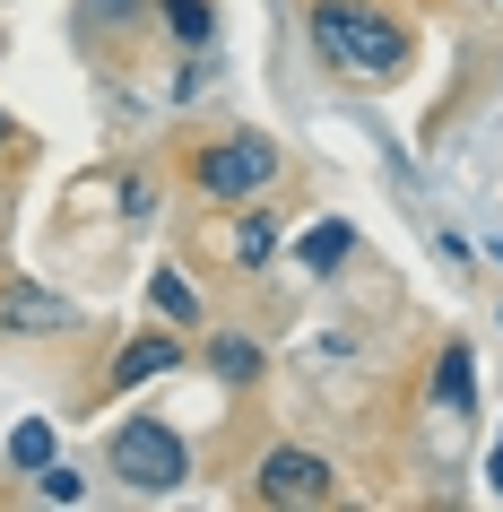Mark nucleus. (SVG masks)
<instances>
[{
  "instance_id": "f8f14e48",
  "label": "nucleus",
  "mask_w": 503,
  "mask_h": 512,
  "mask_svg": "<svg viewBox=\"0 0 503 512\" xmlns=\"http://www.w3.org/2000/svg\"><path fill=\"white\" fill-rule=\"evenodd\" d=\"M157 9V27L183 44V53H209V35H217V0H148Z\"/></svg>"
},
{
  "instance_id": "dca6fc26",
  "label": "nucleus",
  "mask_w": 503,
  "mask_h": 512,
  "mask_svg": "<svg viewBox=\"0 0 503 512\" xmlns=\"http://www.w3.org/2000/svg\"><path fill=\"white\" fill-rule=\"evenodd\" d=\"M0 148H18V157H27V139H18V122H9V113H0Z\"/></svg>"
},
{
  "instance_id": "2eb2a0df",
  "label": "nucleus",
  "mask_w": 503,
  "mask_h": 512,
  "mask_svg": "<svg viewBox=\"0 0 503 512\" xmlns=\"http://www.w3.org/2000/svg\"><path fill=\"white\" fill-rule=\"evenodd\" d=\"M486 486H495V495H503V434H495V443H486Z\"/></svg>"
},
{
  "instance_id": "9d476101",
  "label": "nucleus",
  "mask_w": 503,
  "mask_h": 512,
  "mask_svg": "<svg viewBox=\"0 0 503 512\" xmlns=\"http://www.w3.org/2000/svg\"><path fill=\"white\" fill-rule=\"evenodd\" d=\"M356 226H347V217H321V226H304V235H295V270L304 278H330V270H347V261H356Z\"/></svg>"
},
{
  "instance_id": "7ed1b4c3",
  "label": "nucleus",
  "mask_w": 503,
  "mask_h": 512,
  "mask_svg": "<svg viewBox=\"0 0 503 512\" xmlns=\"http://www.w3.org/2000/svg\"><path fill=\"white\" fill-rule=\"evenodd\" d=\"M105 478L122 495H183L191 478V443L183 426H165V417H122L105 434Z\"/></svg>"
},
{
  "instance_id": "f03ea898",
  "label": "nucleus",
  "mask_w": 503,
  "mask_h": 512,
  "mask_svg": "<svg viewBox=\"0 0 503 512\" xmlns=\"http://www.w3.org/2000/svg\"><path fill=\"white\" fill-rule=\"evenodd\" d=\"M183 183L209 209H243V200H269V191L287 183V148L269 131H217L183 157Z\"/></svg>"
},
{
  "instance_id": "423d86ee",
  "label": "nucleus",
  "mask_w": 503,
  "mask_h": 512,
  "mask_svg": "<svg viewBox=\"0 0 503 512\" xmlns=\"http://www.w3.org/2000/svg\"><path fill=\"white\" fill-rule=\"evenodd\" d=\"M183 330L174 322H157V330H139V339H122V348H113V365H105V400H131L139 382H157V374H174V365H183Z\"/></svg>"
},
{
  "instance_id": "39448f33",
  "label": "nucleus",
  "mask_w": 503,
  "mask_h": 512,
  "mask_svg": "<svg viewBox=\"0 0 503 512\" xmlns=\"http://www.w3.org/2000/svg\"><path fill=\"white\" fill-rule=\"evenodd\" d=\"M79 330V304L53 296L44 278H0V339H61Z\"/></svg>"
},
{
  "instance_id": "4468645a",
  "label": "nucleus",
  "mask_w": 503,
  "mask_h": 512,
  "mask_svg": "<svg viewBox=\"0 0 503 512\" xmlns=\"http://www.w3.org/2000/svg\"><path fill=\"white\" fill-rule=\"evenodd\" d=\"M44 460H53V426H44V417H27V426L9 434V469H27V478H35Z\"/></svg>"
},
{
  "instance_id": "ddd939ff",
  "label": "nucleus",
  "mask_w": 503,
  "mask_h": 512,
  "mask_svg": "<svg viewBox=\"0 0 503 512\" xmlns=\"http://www.w3.org/2000/svg\"><path fill=\"white\" fill-rule=\"evenodd\" d=\"M35 495H44V504H87V469H70V460H44V469H35Z\"/></svg>"
},
{
  "instance_id": "9b49d317",
  "label": "nucleus",
  "mask_w": 503,
  "mask_h": 512,
  "mask_svg": "<svg viewBox=\"0 0 503 512\" xmlns=\"http://www.w3.org/2000/svg\"><path fill=\"white\" fill-rule=\"evenodd\" d=\"M148 313L174 322V330H200V322H209V313H200V287H191L183 270H165V261L148 270Z\"/></svg>"
},
{
  "instance_id": "f257e3e1",
  "label": "nucleus",
  "mask_w": 503,
  "mask_h": 512,
  "mask_svg": "<svg viewBox=\"0 0 503 512\" xmlns=\"http://www.w3.org/2000/svg\"><path fill=\"white\" fill-rule=\"evenodd\" d=\"M304 35H313L321 70L330 79H356V87H391L417 61V27L399 9H382V0H313L304 9Z\"/></svg>"
},
{
  "instance_id": "20e7f679",
  "label": "nucleus",
  "mask_w": 503,
  "mask_h": 512,
  "mask_svg": "<svg viewBox=\"0 0 503 512\" xmlns=\"http://www.w3.org/2000/svg\"><path fill=\"white\" fill-rule=\"evenodd\" d=\"M252 504L261 512H330L339 504V469L313 443H269L252 460Z\"/></svg>"
},
{
  "instance_id": "6e6552de",
  "label": "nucleus",
  "mask_w": 503,
  "mask_h": 512,
  "mask_svg": "<svg viewBox=\"0 0 503 512\" xmlns=\"http://www.w3.org/2000/svg\"><path fill=\"white\" fill-rule=\"evenodd\" d=\"M200 365H209L226 391H261V374H269V348L252 339V330H217V339H200Z\"/></svg>"
},
{
  "instance_id": "1a4fd4ad",
  "label": "nucleus",
  "mask_w": 503,
  "mask_h": 512,
  "mask_svg": "<svg viewBox=\"0 0 503 512\" xmlns=\"http://www.w3.org/2000/svg\"><path fill=\"white\" fill-rule=\"evenodd\" d=\"M434 408H443V417H477V348L460 330L434 348Z\"/></svg>"
},
{
  "instance_id": "0eeeda50",
  "label": "nucleus",
  "mask_w": 503,
  "mask_h": 512,
  "mask_svg": "<svg viewBox=\"0 0 503 512\" xmlns=\"http://www.w3.org/2000/svg\"><path fill=\"white\" fill-rule=\"evenodd\" d=\"M217 252L235 261V278H261L269 261H278V209H269V200L226 209V217H217Z\"/></svg>"
}]
</instances>
